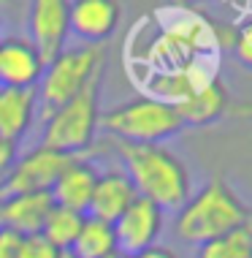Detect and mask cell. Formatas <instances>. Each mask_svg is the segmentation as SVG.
Masks as SVG:
<instances>
[{
    "label": "cell",
    "mask_w": 252,
    "mask_h": 258,
    "mask_svg": "<svg viewBox=\"0 0 252 258\" xmlns=\"http://www.w3.org/2000/svg\"><path fill=\"white\" fill-rule=\"evenodd\" d=\"M187 3H195V0H187Z\"/></svg>",
    "instance_id": "27"
},
{
    "label": "cell",
    "mask_w": 252,
    "mask_h": 258,
    "mask_svg": "<svg viewBox=\"0 0 252 258\" xmlns=\"http://www.w3.org/2000/svg\"><path fill=\"white\" fill-rule=\"evenodd\" d=\"M54 207L52 193H14L0 199V226L11 228L17 234H41L49 209Z\"/></svg>",
    "instance_id": "13"
},
{
    "label": "cell",
    "mask_w": 252,
    "mask_h": 258,
    "mask_svg": "<svg viewBox=\"0 0 252 258\" xmlns=\"http://www.w3.org/2000/svg\"><path fill=\"white\" fill-rule=\"evenodd\" d=\"M230 49H233V57L239 60V66L252 71V17H244L241 22L233 27Z\"/></svg>",
    "instance_id": "20"
},
{
    "label": "cell",
    "mask_w": 252,
    "mask_h": 258,
    "mask_svg": "<svg viewBox=\"0 0 252 258\" xmlns=\"http://www.w3.org/2000/svg\"><path fill=\"white\" fill-rule=\"evenodd\" d=\"M152 19L163 30L171 33L174 38L187 44L193 52L220 57V46H222L220 30L201 11L190 9V6H182V3H168V6H160V9L152 11Z\"/></svg>",
    "instance_id": "7"
},
{
    "label": "cell",
    "mask_w": 252,
    "mask_h": 258,
    "mask_svg": "<svg viewBox=\"0 0 252 258\" xmlns=\"http://www.w3.org/2000/svg\"><path fill=\"white\" fill-rule=\"evenodd\" d=\"M46 60L27 36L0 38V87L36 90Z\"/></svg>",
    "instance_id": "11"
},
{
    "label": "cell",
    "mask_w": 252,
    "mask_h": 258,
    "mask_svg": "<svg viewBox=\"0 0 252 258\" xmlns=\"http://www.w3.org/2000/svg\"><path fill=\"white\" fill-rule=\"evenodd\" d=\"M136 199H138L136 187H133L130 177L122 169L98 171V179H95V187H93V199H90V207H87L84 215L98 218V220H106V223H114Z\"/></svg>",
    "instance_id": "12"
},
{
    "label": "cell",
    "mask_w": 252,
    "mask_h": 258,
    "mask_svg": "<svg viewBox=\"0 0 252 258\" xmlns=\"http://www.w3.org/2000/svg\"><path fill=\"white\" fill-rule=\"evenodd\" d=\"M122 19L120 0H71L68 30L81 44L103 46L117 33Z\"/></svg>",
    "instance_id": "10"
},
{
    "label": "cell",
    "mask_w": 252,
    "mask_h": 258,
    "mask_svg": "<svg viewBox=\"0 0 252 258\" xmlns=\"http://www.w3.org/2000/svg\"><path fill=\"white\" fill-rule=\"evenodd\" d=\"M60 258H76V255L71 253V250H62V253H60Z\"/></svg>",
    "instance_id": "25"
},
{
    "label": "cell",
    "mask_w": 252,
    "mask_h": 258,
    "mask_svg": "<svg viewBox=\"0 0 252 258\" xmlns=\"http://www.w3.org/2000/svg\"><path fill=\"white\" fill-rule=\"evenodd\" d=\"M249 220H252V209L247 201L225 179H212L195 193H190V199L177 209L174 234L182 245L198 247Z\"/></svg>",
    "instance_id": "2"
},
{
    "label": "cell",
    "mask_w": 252,
    "mask_h": 258,
    "mask_svg": "<svg viewBox=\"0 0 252 258\" xmlns=\"http://www.w3.org/2000/svg\"><path fill=\"white\" fill-rule=\"evenodd\" d=\"M195 258H252V220L198 245Z\"/></svg>",
    "instance_id": "18"
},
{
    "label": "cell",
    "mask_w": 252,
    "mask_h": 258,
    "mask_svg": "<svg viewBox=\"0 0 252 258\" xmlns=\"http://www.w3.org/2000/svg\"><path fill=\"white\" fill-rule=\"evenodd\" d=\"M17 158H19L17 142H6V139H0V179L11 171V166H14Z\"/></svg>",
    "instance_id": "23"
},
{
    "label": "cell",
    "mask_w": 252,
    "mask_h": 258,
    "mask_svg": "<svg viewBox=\"0 0 252 258\" xmlns=\"http://www.w3.org/2000/svg\"><path fill=\"white\" fill-rule=\"evenodd\" d=\"M71 253L76 258H106V255L120 253L117 250V236H114V223L84 215L81 231L71 245Z\"/></svg>",
    "instance_id": "17"
},
{
    "label": "cell",
    "mask_w": 252,
    "mask_h": 258,
    "mask_svg": "<svg viewBox=\"0 0 252 258\" xmlns=\"http://www.w3.org/2000/svg\"><path fill=\"white\" fill-rule=\"evenodd\" d=\"M81 223H84V212H76V209H65V207L54 204L49 209L41 234H44L57 250H71V245L76 242V236L81 231Z\"/></svg>",
    "instance_id": "19"
},
{
    "label": "cell",
    "mask_w": 252,
    "mask_h": 258,
    "mask_svg": "<svg viewBox=\"0 0 252 258\" xmlns=\"http://www.w3.org/2000/svg\"><path fill=\"white\" fill-rule=\"evenodd\" d=\"M130 258H179V255L165 245H152V247H146V250H141V253H136Z\"/></svg>",
    "instance_id": "24"
},
{
    "label": "cell",
    "mask_w": 252,
    "mask_h": 258,
    "mask_svg": "<svg viewBox=\"0 0 252 258\" xmlns=\"http://www.w3.org/2000/svg\"><path fill=\"white\" fill-rule=\"evenodd\" d=\"M101 82L84 87L76 98L62 103L46 114L41 144L73 158H84L93 150L98 128H101Z\"/></svg>",
    "instance_id": "5"
},
{
    "label": "cell",
    "mask_w": 252,
    "mask_h": 258,
    "mask_svg": "<svg viewBox=\"0 0 252 258\" xmlns=\"http://www.w3.org/2000/svg\"><path fill=\"white\" fill-rule=\"evenodd\" d=\"M71 160L73 155H65V152L38 144V147H33L30 152H25V155L14 160L11 171L0 179V199L14 196V193L52 190V185L57 182V177Z\"/></svg>",
    "instance_id": "6"
},
{
    "label": "cell",
    "mask_w": 252,
    "mask_h": 258,
    "mask_svg": "<svg viewBox=\"0 0 252 258\" xmlns=\"http://www.w3.org/2000/svg\"><path fill=\"white\" fill-rule=\"evenodd\" d=\"M19 247H22V234L0 226V258H19Z\"/></svg>",
    "instance_id": "22"
},
{
    "label": "cell",
    "mask_w": 252,
    "mask_h": 258,
    "mask_svg": "<svg viewBox=\"0 0 252 258\" xmlns=\"http://www.w3.org/2000/svg\"><path fill=\"white\" fill-rule=\"evenodd\" d=\"M120 158H122V171L130 177L138 199L152 201L163 212H177L190 199L193 193L190 169L165 144L120 142Z\"/></svg>",
    "instance_id": "1"
},
{
    "label": "cell",
    "mask_w": 252,
    "mask_h": 258,
    "mask_svg": "<svg viewBox=\"0 0 252 258\" xmlns=\"http://www.w3.org/2000/svg\"><path fill=\"white\" fill-rule=\"evenodd\" d=\"M36 106H38L36 90L0 87V139L19 144V139L33 125Z\"/></svg>",
    "instance_id": "15"
},
{
    "label": "cell",
    "mask_w": 252,
    "mask_h": 258,
    "mask_svg": "<svg viewBox=\"0 0 252 258\" xmlns=\"http://www.w3.org/2000/svg\"><path fill=\"white\" fill-rule=\"evenodd\" d=\"M103 71V46L73 44L65 46L46 62L41 82L36 87L38 103H44V111H54L62 103L90 87L93 82H101Z\"/></svg>",
    "instance_id": "4"
},
{
    "label": "cell",
    "mask_w": 252,
    "mask_h": 258,
    "mask_svg": "<svg viewBox=\"0 0 252 258\" xmlns=\"http://www.w3.org/2000/svg\"><path fill=\"white\" fill-rule=\"evenodd\" d=\"M228 90L222 85V79L212 82V85H206L204 90H198V93H193L187 101H182L177 111L182 117V122L187 125H195V128H201V125H214L217 120H222L228 111Z\"/></svg>",
    "instance_id": "16"
},
{
    "label": "cell",
    "mask_w": 252,
    "mask_h": 258,
    "mask_svg": "<svg viewBox=\"0 0 252 258\" xmlns=\"http://www.w3.org/2000/svg\"><path fill=\"white\" fill-rule=\"evenodd\" d=\"M101 125L120 142L130 144H163L185 131L177 106L144 93L109 111H101Z\"/></svg>",
    "instance_id": "3"
},
{
    "label": "cell",
    "mask_w": 252,
    "mask_h": 258,
    "mask_svg": "<svg viewBox=\"0 0 252 258\" xmlns=\"http://www.w3.org/2000/svg\"><path fill=\"white\" fill-rule=\"evenodd\" d=\"M106 258H128V255H122V253H114V255H106Z\"/></svg>",
    "instance_id": "26"
},
{
    "label": "cell",
    "mask_w": 252,
    "mask_h": 258,
    "mask_svg": "<svg viewBox=\"0 0 252 258\" xmlns=\"http://www.w3.org/2000/svg\"><path fill=\"white\" fill-rule=\"evenodd\" d=\"M68 14H71V0H30V14H27L30 36L27 38L36 44L46 62L68 46V38H71Z\"/></svg>",
    "instance_id": "9"
},
{
    "label": "cell",
    "mask_w": 252,
    "mask_h": 258,
    "mask_svg": "<svg viewBox=\"0 0 252 258\" xmlns=\"http://www.w3.org/2000/svg\"><path fill=\"white\" fill-rule=\"evenodd\" d=\"M165 228V212L155 207L146 199H136L125 209L120 218L114 220V236L117 250L122 255H136L141 250L160 245V234Z\"/></svg>",
    "instance_id": "8"
},
{
    "label": "cell",
    "mask_w": 252,
    "mask_h": 258,
    "mask_svg": "<svg viewBox=\"0 0 252 258\" xmlns=\"http://www.w3.org/2000/svg\"><path fill=\"white\" fill-rule=\"evenodd\" d=\"M98 179V169L87 158H73L71 163L62 169L57 182L52 185V201L57 207L76 209V212H87L90 199H93V187Z\"/></svg>",
    "instance_id": "14"
},
{
    "label": "cell",
    "mask_w": 252,
    "mask_h": 258,
    "mask_svg": "<svg viewBox=\"0 0 252 258\" xmlns=\"http://www.w3.org/2000/svg\"><path fill=\"white\" fill-rule=\"evenodd\" d=\"M62 250H57L44 234H27L22 236L19 258H60Z\"/></svg>",
    "instance_id": "21"
}]
</instances>
